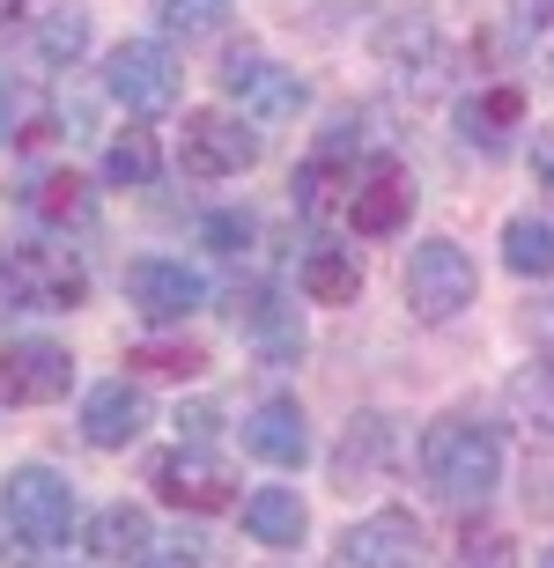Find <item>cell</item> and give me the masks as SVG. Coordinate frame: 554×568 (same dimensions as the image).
<instances>
[{"label": "cell", "instance_id": "obj_3", "mask_svg": "<svg viewBox=\"0 0 554 568\" xmlns=\"http://www.w3.org/2000/svg\"><path fill=\"white\" fill-rule=\"evenodd\" d=\"M0 517H8V531H16L30 554L67 547V531H74V487H67L52 465H16L8 487H0Z\"/></svg>", "mask_w": 554, "mask_h": 568}, {"label": "cell", "instance_id": "obj_4", "mask_svg": "<svg viewBox=\"0 0 554 568\" xmlns=\"http://www.w3.org/2000/svg\"><path fill=\"white\" fill-rule=\"evenodd\" d=\"M473 295H481V274H473L466 244H444V236L414 244V258H406V311L422 317V325L459 317Z\"/></svg>", "mask_w": 554, "mask_h": 568}, {"label": "cell", "instance_id": "obj_26", "mask_svg": "<svg viewBox=\"0 0 554 568\" xmlns=\"http://www.w3.org/2000/svg\"><path fill=\"white\" fill-rule=\"evenodd\" d=\"M355 465L377 473L384 465V414H363V422L347 428V450H341V487H355Z\"/></svg>", "mask_w": 554, "mask_h": 568}, {"label": "cell", "instance_id": "obj_2", "mask_svg": "<svg viewBox=\"0 0 554 568\" xmlns=\"http://www.w3.org/2000/svg\"><path fill=\"white\" fill-rule=\"evenodd\" d=\"M89 295V266L67 244H8L0 252V303L8 311H74Z\"/></svg>", "mask_w": 554, "mask_h": 568}, {"label": "cell", "instance_id": "obj_24", "mask_svg": "<svg viewBox=\"0 0 554 568\" xmlns=\"http://www.w3.org/2000/svg\"><path fill=\"white\" fill-rule=\"evenodd\" d=\"M511 406L533 428L554 436V362H525V369H517V377H511Z\"/></svg>", "mask_w": 554, "mask_h": 568}, {"label": "cell", "instance_id": "obj_7", "mask_svg": "<svg viewBox=\"0 0 554 568\" xmlns=\"http://www.w3.org/2000/svg\"><path fill=\"white\" fill-rule=\"evenodd\" d=\"M74 384V355L60 339H8L0 347V406H52Z\"/></svg>", "mask_w": 554, "mask_h": 568}, {"label": "cell", "instance_id": "obj_32", "mask_svg": "<svg viewBox=\"0 0 554 568\" xmlns=\"http://www.w3.org/2000/svg\"><path fill=\"white\" fill-rule=\"evenodd\" d=\"M533 178H540V192L554 200V141H540V155H533Z\"/></svg>", "mask_w": 554, "mask_h": 568}, {"label": "cell", "instance_id": "obj_35", "mask_svg": "<svg viewBox=\"0 0 554 568\" xmlns=\"http://www.w3.org/2000/svg\"><path fill=\"white\" fill-rule=\"evenodd\" d=\"M540 568H554V547H547V554H540Z\"/></svg>", "mask_w": 554, "mask_h": 568}, {"label": "cell", "instance_id": "obj_6", "mask_svg": "<svg viewBox=\"0 0 554 568\" xmlns=\"http://www.w3.org/2000/svg\"><path fill=\"white\" fill-rule=\"evenodd\" d=\"M178 163H185V178H244V170L259 163L252 119H230V111H185Z\"/></svg>", "mask_w": 554, "mask_h": 568}, {"label": "cell", "instance_id": "obj_18", "mask_svg": "<svg viewBox=\"0 0 554 568\" xmlns=\"http://www.w3.org/2000/svg\"><path fill=\"white\" fill-rule=\"evenodd\" d=\"M517 119H525V97H517V89H488V97L459 104V133H466L473 148H503Z\"/></svg>", "mask_w": 554, "mask_h": 568}, {"label": "cell", "instance_id": "obj_31", "mask_svg": "<svg viewBox=\"0 0 554 568\" xmlns=\"http://www.w3.org/2000/svg\"><path fill=\"white\" fill-rule=\"evenodd\" d=\"M511 22L533 38V30H547V22H554V0H511Z\"/></svg>", "mask_w": 554, "mask_h": 568}, {"label": "cell", "instance_id": "obj_28", "mask_svg": "<svg viewBox=\"0 0 554 568\" xmlns=\"http://www.w3.org/2000/svg\"><path fill=\"white\" fill-rule=\"evenodd\" d=\"M459 568H517L511 531H473V539H466V554H459Z\"/></svg>", "mask_w": 554, "mask_h": 568}, {"label": "cell", "instance_id": "obj_16", "mask_svg": "<svg viewBox=\"0 0 554 568\" xmlns=\"http://www.w3.org/2000/svg\"><path fill=\"white\" fill-rule=\"evenodd\" d=\"M296 281H303V295L311 303H355L363 295V258L347 252V244H303V266H296Z\"/></svg>", "mask_w": 554, "mask_h": 568}, {"label": "cell", "instance_id": "obj_34", "mask_svg": "<svg viewBox=\"0 0 554 568\" xmlns=\"http://www.w3.org/2000/svg\"><path fill=\"white\" fill-rule=\"evenodd\" d=\"M22 22V0H0V44H8V30Z\"/></svg>", "mask_w": 554, "mask_h": 568}, {"label": "cell", "instance_id": "obj_20", "mask_svg": "<svg viewBox=\"0 0 554 568\" xmlns=\"http://www.w3.org/2000/svg\"><path fill=\"white\" fill-rule=\"evenodd\" d=\"M149 509H133V503H111L104 517H97V539H89V547L104 554V561H141V554H149Z\"/></svg>", "mask_w": 554, "mask_h": 568}, {"label": "cell", "instance_id": "obj_33", "mask_svg": "<svg viewBox=\"0 0 554 568\" xmlns=\"http://www.w3.org/2000/svg\"><path fill=\"white\" fill-rule=\"evenodd\" d=\"M133 568H200V561H192V554H141Z\"/></svg>", "mask_w": 554, "mask_h": 568}, {"label": "cell", "instance_id": "obj_22", "mask_svg": "<svg viewBox=\"0 0 554 568\" xmlns=\"http://www.w3.org/2000/svg\"><path fill=\"white\" fill-rule=\"evenodd\" d=\"M149 178H155V141L149 126H127L104 148V185H149Z\"/></svg>", "mask_w": 554, "mask_h": 568}, {"label": "cell", "instance_id": "obj_27", "mask_svg": "<svg viewBox=\"0 0 554 568\" xmlns=\"http://www.w3.org/2000/svg\"><path fill=\"white\" fill-rule=\"evenodd\" d=\"M38 207L52 214V222H89V192H82V178H74V170H60V178H44Z\"/></svg>", "mask_w": 554, "mask_h": 568}, {"label": "cell", "instance_id": "obj_9", "mask_svg": "<svg viewBox=\"0 0 554 568\" xmlns=\"http://www.w3.org/2000/svg\"><path fill=\"white\" fill-rule=\"evenodd\" d=\"M127 303L149 317V325H178V317H192L208 303V281L192 274L185 258H133L127 266Z\"/></svg>", "mask_w": 554, "mask_h": 568}, {"label": "cell", "instance_id": "obj_12", "mask_svg": "<svg viewBox=\"0 0 554 568\" xmlns=\"http://www.w3.org/2000/svg\"><path fill=\"white\" fill-rule=\"evenodd\" d=\"M141 428H149V392L141 384L104 377L82 399V443L89 450H127V443H141Z\"/></svg>", "mask_w": 554, "mask_h": 568}, {"label": "cell", "instance_id": "obj_5", "mask_svg": "<svg viewBox=\"0 0 554 568\" xmlns=\"http://www.w3.org/2000/svg\"><path fill=\"white\" fill-rule=\"evenodd\" d=\"M214 82H222V97H230L252 126H281V119L303 111V82L289 67H274L266 52H230V60L214 67Z\"/></svg>", "mask_w": 554, "mask_h": 568}, {"label": "cell", "instance_id": "obj_19", "mask_svg": "<svg viewBox=\"0 0 554 568\" xmlns=\"http://www.w3.org/2000/svg\"><path fill=\"white\" fill-rule=\"evenodd\" d=\"M503 266H511L517 281H547L554 274V230L540 222V214H517L511 230H503Z\"/></svg>", "mask_w": 554, "mask_h": 568}, {"label": "cell", "instance_id": "obj_17", "mask_svg": "<svg viewBox=\"0 0 554 568\" xmlns=\"http://www.w3.org/2000/svg\"><path fill=\"white\" fill-rule=\"evenodd\" d=\"M244 531H252L259 547H303L311 509H303V495H289V487H259V495H244Z\"/></svg>", "mask_w": 554, "mask_h": 568}, {"label": "cell", "instance_id": "obj_29", "mask_svg": "<svg viewBox=\"0 0 554 568\" xmlns=\"http://www.w3.org/2000/svg\"><path fill=\"white\" fill-rule=\"evenodd\" d=\"M200 236H208V252H244V244H252V222H244V214H208Z\"/></svg>", "mask_w": 554, "mask_h": 568}, {"label": "cell", "instance_id": "obj_23", "mask_svg": "<svg viewBox=\"0 0 554 568\" xmlns=\"http://www.w3.org/2000/svg\"><path fill=\"white\" fill-rule=\"evenodd\" d=\"M82 44H89V8H52L38 30V60L44 67H67V60H82Z\"/></svg>", "mask_w": 554, "mask_h": 568}, {"label": "cell", "instance_id": "obj_1", "mask_svg": "<svg viewBox=\"0 0 554 568\" xmlns=\"http://www.w3.org/2000/svg\"><path fill=\"white\" fill-rule=\"evenodd\" d=\"M495 480H503V436L481 422H436L422 436V487L436 503L466 509V503H488Z\"/></svg>", "mask_w": 554, "mask_h": 568}, {"label": "cell", "instance_id": "obj_21", "mask_svg": "<svg viewBox=\"0 0 554 568\" xmlns=\"http://www.w3.org/2000/svg\"><path fill=\"white\" fill-rule=\"evenodd\" d=\"M44 126H52V119H44V97H38V89H22V82H0V148H22V141H38Z\"/></svg>", "mask_w": 554, "mask_h": 568}, {"label": "cell", "instance_id": "obj_11", "mask_svg": "<svg viewBox=\"0 0 554 568\" xmlns=\"http://www.w3.org/2000/svg\"><path fill=\"white\" fill-rule=\"evenodd\" d=\"M422 525L406 509H377L341 531V568H422Z\"/></svg>", "mask_w": 554, "mask_h": 568}, {"label": "cell", "instance_id": "obj_10", "mask_svg": "<svg viewBox=\"0 0 554 568\" xmlns=\"http://www.w3.org/2000/svg\"><path fill=\"white\" fill-rule=\"evenodd\" d=\"M149 487H155V503H171V509H230V473L208 458V450H155L149 458Z\"/></svg>", "mask_w": 554, "mask_h": 568}, {"label": "cell", "instance_id": "obj_14", "mask_svg": "<svg viewBox=\"0 0 554 568\" xmlns=\"http://www.w3.org/2000/svg\"><path fill=\"white\" fill-rule=\"evenodd\" d=\"M236 333L252 339L266 362H296L303 355V325L289 317V303H281L274 288H236Z\"/></svg>", "mask_w": 554, "mask_h": 568}, {"label": "cell", "instance_id": "obj_30", "mask_svg": "<svg viewBox=\"0 0 554 568\" xmlns=\"http://www.w3.org/2000/svg\"><path fill=\"white\" fill-rule=\"evenodd\" d=\"M214 16H222V0H171V8H163V22H171V30H214Z\"/></svg>", "mask_w": 554, "mask_h": 568}, {"label": "cell", "instance_id": "obj_25", "mask_svg": "<svg viewBox=\"0 0 554 568\" xmlns=\"http://www.w3.org/2000/svg\"><path fill=\"white\" fill-rule=\"evenodd\" d=\"M133 369H141V377H200V369H208V355H200V347H192V339H155V347H133Z\"/></svg>", "mask_w": 554, "mask_h": 568}, {"label": "cell", "instance_id": "obj_8", "mask_svg": "<svg viewBox=\"0 0 554 568\" xmlns=\"http://www.w3.org/2000/svg\"><path fill=\"white\" fill-rule=\"evenodd\" d=\"M104 89L127 111H171L178 104V60L155 38H127L104 67Z\"/></svg>", "mask_w": 554, "mask_h": 568}, {"label": "cell", "instance_id": "obj_13", "mask_svg": "<svg viewBox=\"0 0 554 568\" xmlns=\"http://www.w3.org/2000/svg\"><path fill=\"white\" fill-rule=\"evenodd\" d=\"M406 207H414V192H406V170L392 163V155H377V163L355 170V192H347V222L363 236H392L406 230Z\"/></svg>", "mask_w": 554, "mask_h": 568}, {"label": "cell", "instance_id": "obj_15", "mask_svg": "<svg viewBox=\"0 0 554 568\" xmlns=\"http://www.w3.org/2000/svg\"><path fill=\"white\" fill-rule=\"evenodd\" d=\"M244 450H252V458H266V465H303V458H311L303 406H289V399L252 406V414H244Z\"/></svg>", "mask_w": 554, "mask_h": 568}]
</instances>
